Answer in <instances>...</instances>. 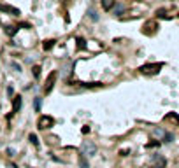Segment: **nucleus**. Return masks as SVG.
I'll use <instances>...</instances> for the list:
<instances>
[{
	"label": "nucleus",
	"instance_id": "f257e3e1",
	"mask_svg": "<svg viewBox=\"0 0 179 168\" xmlns=\"http://www.w3.org/2000/svg\"><path fill=\"white\" fill-rule=\"evenodd\" d=\"M81 154L83 156H86V158H91V156H95V153H97V147H95V144H91V142H84L83 146H81Z\"/></svg>",
	"mask_w": 179,
	"mask_h": 168
},
{
	"label": "nucleus",
	"instance_id": "f03ea898",
	"mask_svg": "<svg viewBox=\"0 0 179 168\" xmlns=\"http://www.w3.org/2000/svg\"><path fill=\"white\" fill-rule=\"evenodd\" d=\"M53 124H54V119H53L51 116H40V117H39V128L46 130V128H49V126H53Z\"/></svg>",
	"mask_w": 179,
	"mask_h": 168
},
{
	"label": "nucleus",
	"instance_id": "7ed1b4c3",
	"mask_svg": "<svg viewBox=\"0 0 179 168\" xmlns=\"http://www.w3.org/2000/svg\"><path fill=\"white\" fill-rule=\"evenodd\" d=\"M162 67H163L162 63H156V65H144V67H141V72H142V74H158V70H160Z\"/></svg>",
	"mask_w": 179,
	"mask_h": 168
},
{
	"label": "nucleus",
	"instance_id": "20e7f679",
	"mask_svg": "<svg viewBox=\"0 0 179 168\" xmlns=\"http://www.w3.org/2000/svg\"><path fill=\"white\" fill-rule=\"evenodd\" d=\"M151 161H153L155 168H165V165H167L165 158H163V156H160V154H155V156L151 158Z\"/></svg>",
	"mask_w": 179,
	"mask_h": 168
},
{
	"label": "nucleus",
	"instance_id": "39448f33",
	"mask_svg": "<svg viewBox=\"0 0 179 168\" xmlns=\"http://www.w3.org/2000/svg\"><path fill=\"white\" fill-rule=\"evenodd\" d=\"M54 79H56V72H53V74L49 75V79H47V82H46V88H44V91H46V93H49V91H51V86L54 84Z\"/></svg>",
	"mask_w": 179,
	"mask_h": 168
},
{
	"label": "nucleus",
	"instance_id": "423d86ee",
	"mask_svg": "<svg viewBox=\"0 0 179 168\" xmlns=\"http://www.w3.org/2000/svg\"><path fill=\"white\" fill-rule=\"evenodd\" d=\"M114 5H116L114 0H102V7H104V11H111Z\"/></svg>",
	"mask_w": 179,
	"mask_h": 168
},
{
	"label": "nucleus",
	"instance_id": "0eeeda50",
	"mask_svg": "<svg viewBox=\"0 0 179 168\" xmlns=\"http://www.w3.org/2000/svg\"><path fill=\"white\" fill-rule=\"evenodd\" d=\"M79 167L81 168H90V163H88V158L86 156H79Z\"/></svg>",
	"mask_w": 179,
	"mask_h": 168
},
{
	"label": "nucleus",
	"instance_id": "6e6552de",
	"mask_svg": "<svg viewBox=\"0 0 179 168\" xmlns=\"http://www.w3.org/2000/svg\"><path fill=\"white\" fill-rule=\"evenodd\" d=\"M21 107V96H16L14 98V107H12V112H18Z\"/></svg>",
	"mask_w": 179,
	"mask_h": 168
},
{
	"label": "nucleus",
	"instance_id": "1a4fd4ad",
	"mask_svg": "<svg viewBox=\"0 0 179 168\" xmlns=\"http://www.w3.org/2000/svg\"><path fill=\"white\" fill-rule=\"evenodd\" d=\"M0 11H7V12H12V14H19V11H18V9L7 7V5H0Z\"/></svg>",
	"mask_w": 179,
	"mask_h": 168
},
{
	"label": "nucleus",
	"instance_id": "9d476101",
	"mask_svg": "<svg viewBox=\"0 0 179 168\" xmlns=\"http://www.w3.org/2000/svg\"><path fill=\"white\" fill-rule=\"evenodd\" d=\"M88 16H90V19H93V21H98V14H97V11L90 9V11H88Z\"/></svg>",
	"mask_w": 179,
	"mask_h": 168
},
{
	"label": "nucleus",
	"instance_id": "9b49d317",
	"mask_svg": "<svg viewBox=\"0 0 179 168\" xmlns=\"http://www.w3.org/2000/svg\"><path fill=\"white\" fill-rule=\"evenodd\" d=\"M172 140H174V135L169 133V131H165L163 133V142H172Z\"/></svg>",
	"mask_w": 179,
	"mask_h": 168
},
{
	"label": "nucleus",
	"instance_id": "f8f14e48",
	"mask_svg": "<svg viewBox=\"0 0 179 168\" xmlns=\"http://www.w3.org/2000/svg\"><path fill=\"white\" fill-rule=\"evenodd\" d=\"M121 12H123V5H121V4H118V5L114 7V14H118V16H120Z\"/></svg>",
	"mask_w": 179,
	"mask_h": 168
},
{
	"label": "nucleus",
	"instance_id": "ddd939ff",
	"mask_svg": "<svg viewBox=\"0 0 179 168\" xmlns=\"http://www.w3.org/2000/svg\"><path fill=\"white\" fill-rule=\"evenodd\" d=\"M40 105H42V98H35V110L37 112L40 110Z\"/></svg>",
	"mask_w": 179,
	"mask_h": 168
},
{
	"label": "nucleus",
	"instance_id": "4468645a",
	"mask_svg": "<svg viewBox=\"0 0 179 168\" xmlns=\"http://www.w3.org/2000/svg\"><path fill=\"white\" fill-rule=\"evenodd\" d=\"M33 75H35V77L40 75V67H33Z\"/></svg>",
	"mask_w": 179,
	"mask_h": 168
},
{
	"label": "nucleus",
	"instance_id": "2eb2a0df",
	"mask_svg": "<svg viewBox=\"0 0 179 168\" xmlns=\"http://www.w3.org/2000/svg\"><path fill=\"white\" fill-rule=\"evenodd\" d=\"M53 44H54V40H47V44H44V49H49Z\"/></svg>",
	"mask_w": 179,
	"mask_h": 168
},
{
	"label": "nucleus",
	"instance_id": "dca6fc26",
	"mask_svg": "<svg viewBox=\"0 0 179 168\" xmlns=\"http://www.w3.org/2000/svg\"><path fill=\"white\" fill-rule=\"evenodd\" d=\"M30 140H32V142H33V144H35V146H37V144H39V142H37V137H35V135H30Z\"/></svg>",
	"mask_w": 179,
	"mask_h": 168
},
{
	"label": "nucleus",
	"instance_id": "f3484780",
	"mask_svg": "<svg viewBox=\"0 0 179 168\" xmlns=\"http://www.w3.org/2000/svg\"><path fill=\"white\" fill-rule=\"evenodd\" d=\"M77 42H79V47H84V40H83V39H79Z\"/></svg>",
	"mask_w": 179,
	"mask_h": 168
},
{
	"label": "nucleus",
	"instance_id": "a211bd4d",
	"mask_svg": "<svg viewBox=\"0 0 179 168\" xmlns=\"http://www.w3.org/2000/svg\"><path fill=\"white\" fill-rule=\"evenodd\" d=\"M12 67H14V68H16V70H18V72H19V70H21V67H19V65H18V63H12Z\"/></svg>",
	"mask_w": 179,
	"mask_h": 168
}]
</instances>
